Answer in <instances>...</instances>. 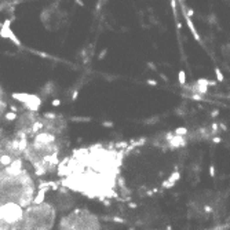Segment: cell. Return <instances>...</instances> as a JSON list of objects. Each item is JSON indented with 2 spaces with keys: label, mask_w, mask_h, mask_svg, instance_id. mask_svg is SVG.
I'll list each match as a JSON object with an SVG mask.
<instances>
[{
  "label": "cell",
  "mask_w": 230,
  "mask_h": 230,
  "mask_svg": "<svg viewBox=\"0 0 230 230\" xmlns=\"http://www.w3.org/2000/svg\"><path fill=\"white\" fill-rule=\"evenodd\" d=\"M58 230H101V225L92 212L77 208L61 219Z\"/></svg>",
  "instance_id": "3957f363"
},
{
  "label": "cell",
  "mask_w": 230,
  "mask_h": 230,
  "mask_svg": "<svg viewBox=\"0 0 230 230\" xmlns=\"http://www.w3.org/2000/svg\"><path fill=\"white\" fill-rule=\"evenodd\" d=\"M37 197L36 183L23 163L0 174V208H25Z\"/></svg>",
  "instance_id": "7a4b0ae2"
},
{
  "label": "cell",
  "mask_w": 230,
  "mask_h": 230,
  "mask_svg": "<svg viewBox=\"0 0 230 230\" xmlns=\"http://www.w3.org/2000/svg\"><path fill=\"white\" fill-rule=\"evenodd\" d=\"M6 110V101H4V94H3V90L0 88V117L1 114L4 113Z\"/></svg>",
  "instance_id": "277c9868"
},
{
  "label": "cell",
  "mask_w": 230,
  "mask_h": 230,
  "mask_svg": "<svg viewBox=\"0 0 230 230\" xmlns=\"http://www.w3.org/2000/svg\"><path fill=\"white\" fill-rule=\"evenodd\" d=\"M124 150L94 145L75 150L68 160L58 165L66 187L90 199H112L120 175Z\"/></svg>",
  "instance_id": "6da1fadb"
},
{
  "label": "cell",
  "mask_w": 230,
  "mask_h": 230,
  "mask_svg": "<svg viewBox=\"0 0 230 230\" xmlns=\"http://www.w3.org/2000/svg\"><path fill=\"white\" fill-rule=\"evenodd\" d=\"M221 230H227V226H226V227H225V226H222Z\"/></svg>",
  "instance_id": "5b68a950"
}]
</instances>
